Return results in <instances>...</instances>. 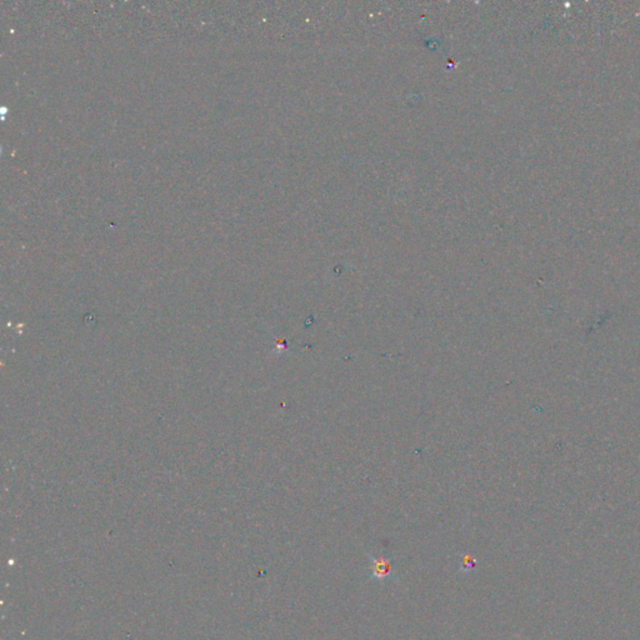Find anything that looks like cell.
I'll return each instance as SVG.
<instances>
[{"label": "cell", "mask_w": 640, "mask_h": 640, "mask_svg": "<svg viewBox=\"0 0 640 640\" xmlns=\"http://www.w3.org/2000/svg\"><path fill=\"white\" fill-rule=\"evenodd\" d=\"M390 571V567L388 564V562L385 560H376L374 562L373 565V573L376 578H383V576H387Z\"/></svg>", "instance_id": "6da1fadb"}]
</instances>
